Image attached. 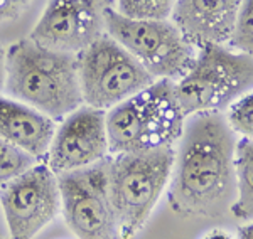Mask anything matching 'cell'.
Wrapping results in <instances>:
<instances>
[{
	"label": "cell",
	"mask_w": 253,
	"mask_h": 239,
	"mask_svg": "<svg viewBox=\"0 0 253 239\" xmlns=\"http://www.w3.org/2000/svg\"><path fill=\"white\" fill-rule=\"evenodd\" d=\"M108 155L107 111L83 104L61 120L47 150L46 164L59 175L93 165Z\"/></svg>",
	"instance_id": "8fae6325"
},
{
	"label": "cell",
	"mask_w": 253,
	"mask_h": 239,
	"mask_svg": "<svg viewBox=\"0 0 253 239\" xmlns=\"http://www.w3.org/2000/svg\"><path fill=\"white\" fill-rule=\"evenodd\" d=\"M174 81L157 79L107 111L110 155L175 147L186 116L175 98Z\"/></svg>",
	"instance_id": "3957f363"
},
{
	"label": "cell",
	"mask_w": 253,
	"mask_h": 239,
	"mask_svg": "<svg viewBox=\"0 0 253 239\" xmlns=\"http://www.w3.org/2000/svg\"><path fill=\"white\" fill-rule=\"evenodd\" d=\"M5 83V49L0 46V91H3Z\"/></svg>",
	"instance_id": "ffe728a7"
},
{
	"label": "cell",
	"mask_w": 253,
	"mask_h": 239,
	"mask_svg": "<svg viewBox=\"0 0 253 239\" xmlns=\"http://www.w3.org/2000/svg\"><path fill=\"white\" fill-rule=\"evenodd\" d=\"M76 58L83 103L96 110H112L157 81L108 34Z\"/></svg>",
	"instance_id": "52a82bcc"
},
{
	"label": "cell",
	"mask_w": 253,
	"mask_h": 239,
	"mask_svg": "<svg viewBox=\"0 0 253 239\" xmlns=\"http://www.w3.org/2000/svg\"><path fill=\"white\" fill-rule=\"evenodd\" d=\"M175 147L108 155V194L120 239L137 236L172 173Z\"/></svg>",
	"instance_id": "277c9868"
},
{
	"label": "cell",
	"mask_w": 253,
	"mask_h": 239,
	"mask_svg": "<svg viewBox=\"0 0 253 239\" xmlns=\"http://www.w3.org/2000/svg\"><path fill=\"white\" fill-rule=\"evenodd\" d=\"M115 0H49L29 39L51 51L78 56L107 34V12Z\"/></svg>",
	"instance_id": "30bf717a"
},
{
	"label": "cell",
	"mask_w": 253,
	"mask_h": 239,
	"mask_svg": "<svg viewBox=\"0 0 253 239\" xmlns=\"http://www.w3.org/2000/svg\"><path fill=\"white\" fill-rule=\"evenodd\" d=\"M226 121L235 135H242L245 140L253 141V91L243 95L228 106Z\"/></svg>",
	"instance_id": "ac0fdd59"
},
{
	"label": "cell",
	"mask_w": 253,
	"mask_h": 239,
	"mask_svg": "<svg viewBox=\"0 0 253 239\" xmlns=\"http://www.w3.org/2000/svg\"><path fill=\"white\" fill-rule=\"evenodd\" d=\"M175 0H118L117 12L135 20H169Z\"/></svg>",
	"instance_id": "9a60e30c"
},
{
	"label": "cell",
	"mask_w": 253,
	"mask_h": 239,
	"mask_svg": "<svg viewBox=\"0 0 253 239\" xmlns=\"http://www.w3.org/2000/svg\"><path fill=\"white\" fill-rule=\"evenodd\" d=\"M61 212L78 239H120L108 194V157L58 175Z\"/></svg>",
	"instance_id": "ba28073f"
},
{
	"label": "cell",
	"mask_w": 253,
	"mask_h": 239,
	"mask_svg": "<svg viewBox=\"0 0 253 239\" xmlns=\"http://www.w3.org/2000/svg\"><path fill=\"white\" fill-rule=\"evenodd\" d=\"M205 239H231L228 236L226 233H223V231H213V233H210Z\"/></svg>",
	"instance_id": "7402d4cb"
},
{
	"label": "cell",
	"mask_w": 253,
	"mask_h": 239,
	"mask_svg": "<svg viewBox=\"0 0 253 239\" xmlns=\"http://www.w3.org/2000/svg\"><path fill=\"white\" fill-rule=\"evenodd\" d=\"M3 93L51 120H64L84 104L78 58L42 47L29 37L20 39L5 51Z\"/></svg>",
	"instance_id": "7a4b0ae2"
},
{
	"label": "cell",
	"mask_w": 253,
	"mask_h": 239,
	"mask_svg": "<svg viewBox=\"0 0 253 239\" xmlns=\"http://www.w3.org/2000/svg\"><path fill=\"white\" fill-rule=\"evenodd\" d=\"M230 47L233 51L253 58V0H243L238 10L233 34L230 37Z\"/></svg>",
	"instance_id": "e0dca14e"
},
{
	"label": "cell",
	"mask_w": 253,
	"mask_h": 239,
	"mask_svg": "<svg viewBox=\"0 0 253 239\" xmlns=\"http://www.w3.org/2000/svg\"><path fill=\"white\" fill-rule=\"evenodd\" d=\"M238 239H253V222L238 229Z\"/></svg>",
	"instance_id": "44dd1931"
},
{
	"label": "cell",
	"mask_w": 253,
	"mask_h": 239,
	"mask_svg": "<svg viewBox=\"0 0 253 239\" xmlns=\"http://www.w3.org/2000/svg\"><path fill=\"white\" fill-rule=\"evenodd\" d=\"M107 34L154 79L179 81L193 68L198 49L172 20H135L117 9L107 12Z\"/></svg>",
	"instance_id": "8992f818"
},
{
	"label": "cell",
	"mask_w": 253,
	"mask_h": 239,
	"mask_svg": "<svg viewBox=\"0 0 253 239\" xmlns=\"http://www.w3.org/2000/svg\"><path fill=\"white\" fill-rule=\"evenodd\" d=\"M0 205L10 239H34L61 212L58 175L38 162L0 187Z\"/></svg>",
	"instance_id": "9c48e42d"
},
{
	"label": "cell",
	"mask_w": 253,
	"mask_h": 239,
	"mask_svg": "<svg viewBox=\"0 0 253 239\" xmlns=\"http://www.w3.org/2000/svg\"><path fill=\"white\" fill-rule=\"evenodd\" d=\"M32 0H0V20H14L31 5Z\"/></svg>",
	"instance_id": "d6986e66"
},
{
	"label": "cell",
	"mask_w": 253,
	"mask_h": 239,
	"mask_svg": "<svg viewBox=\"0 0 253 239\" xmlns=\"http://www.w3.org/2000/svg\"><path fill=\"white\" fill-rule=\"evenodd\" d=\"M243 0H175L172 22L199 49L205 44H224L233 34Z\"/></svg>",
	"instance_id": "7c38bea8"
},
{
	"label": "cell",
	"mask_w": 253,
	"mask_h": 239,
	"mask_svg": "<svg viewBox=\"0 0 253 239\" xmlns=\"http://www.w3.org/2000/svg\"><path fill=\"white\" fill-rule=\"evenodd\" d=\"M54 132V120L29 104L0 95V138L7 143L41 160L47 155Z\"/></svg>",
	"instance_id": "4fadbf2b"
},
{
	"label": "cell",
	"mask_w": 253,
	"mask_h": 239,
	"mask_svg": "<svg viewBox=\"0 0 253 239\" xmlns=\"http://www.w3.org/2000/svg\"><path fill=\"white\" fill-rule=\"evenodd\" d=\"M236 201L231 214L238 219L253 221V141L242 138L235 148Z\"/></svg>",
	"instance_id": "5bb4252c"
},
{
	"label": "cell",
	"mask_w": 253,
	"mask_h": 239,
	"mask_svg": "<svg viewBox=\"0 0 253 239\" xmlns=\"http://www.w3.org/2000/svg\"><path fill=\"white\" fill-rule=\"evenodd\" d=\"M235 132L221 111L187 116L169 180V205L181 216H223L236 201Z\"/></svg>",
	"instance_id": "6da1fadb"
},
{
	"label": "cell",
	"mask_w": 253,
	"mask_h": 239,
	"mask_svg": "<svg viewBox=\"0 0 253 239\" xmlns=\"http://www.w3.org/2000/svg\"><path fill=\"white\" fill-rule=\"evenodd\" d=\"M184 116L223 111L253 90V58L224 47L205 44L198 49L193 68L174 84Z\"/></svg>",
	"instance_id": "5b68a950"
},
{
	"label": "cell",
	"mask_w": 253,
	"mask_h": 239,
	"mask_svg": "<svg viewBox=\"0 0 253 239\" xmlns=\"http://www.w3.org/2000/svg\"><path fill=\"white\" fill-rule=\"evenodd\" d=\"M38 162V159H34L27 152L0 138V187L17 177L19 173L26 172Z\"/></svg>",
	"instance_id": "2e32d148"
}]
</instances>
